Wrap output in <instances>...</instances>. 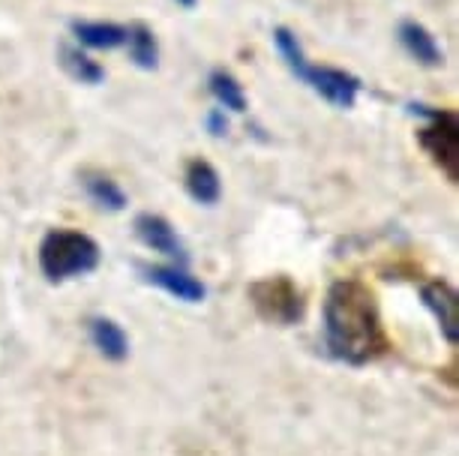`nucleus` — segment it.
I'll list each match as a JSON object with an SVG mask.
<instances>
[{
  "instance_id": "nucleus-7",
  "label": "nucleus",
  "mask_w": 459,
  "mask_h": 456,
  "mask_svg": "<svg viewBox=\"0 0 459 456\" xmlns=\"http://www.w3.org/2000/svg\"><path fill=\"white\" fill-rule=\"evenodd\" d=\"M135 235L147 249L166 255L171 264H186L189 262L184 240L178 237V228L171 226L166 217H160V213H138Z\"/></svg>"
},
{
  "instance_id": "nucleus-13",
  "label": "nucleus",
  "mask_w": 459,
  "mask_h": 456,
  "mask_svg": "<svg viewBox=\"0 0 459 456\" xmlns=\"http://www.w3.org/2000/svg\"><path fill=\"white\" fill-rule=\"evenodd\" d=\"M82 186L84 193H88V199L97 204L102 211H111V213H120L126 208V193L120 189L117 180H111L108 175H102V171H84L82 175Z\"/></svg>"
},
{
  "instance_id": "nucleus-18",
  "label": "nucleus",
  "mask_w": 459,
  "mask_h": 456,
  "mask_svg": "<svg viewBox=\"0 0 459 456\" xmlns=\"http://www.w3.org/2000/svg\"><path fill=\"white\" fill-rule=\"evenodd\" d=\"M175 4L180 6V10H195V6H198V0H175Z\"/></svg>"
},
{
  "instance_id": "nucleus-4",
  "label": "nucleus",
  "mask_w": 459,
  "mask_h": 456,
  "mask_svg": "<svg viewBox=\"0 0 459 456\" xmlns=\"http://www.w3.org/2000/svg\"><path fill=\"white\" fill-rule=\"evenodd\" d=\"M249 300H253L255 313L271 324L291 328L303 318V295L289 277H267L249 286Z\"/></svg>"
},
{
  "instance_id": "nucleus-12",
  "label": "nucleus",
  "mask_w": 459,
  "mask_h": 456,
  "mask_svg": "<svg viewBox=\"0 0 459 456\" xmlns=\"http://www.w3.org/2000/svg\"><path fill=\"white\" fill-rule=\"evenodd\" d=\"M73 37L82 42L84 48L111 51L126 46L129 28L117 22H73Z\"/></svg>"
},
{
  "instance_id": "nucleus-11",
  "label": "nucleus",
  "mask_w": 459,
  "mask_h": 456,
  "mask_svg": "<svg viewBox=\"0 0 459 456\" xmlns=\"http://www.w3.org/2000/svg\"><path fill=\"white\" fill-rule=\"evenodd\" d=\"M184 184H186V193L189 199L204 204V208H213L220 204L222 199V180H220V171H216L207 159H193L186 166V175H184Z\"/></svg>"
},
{
  "instance_id": "nucleus-1",
  "label": "nucleus",
  "mask_w": 459,
  "mask_h": 456,
  "mask_svg": "<svg viewBox=\"0 0 459 456\" xmlns=\"http://www.w3.org/2000/svg\"><path fill=\"white\" fill-rule=\"evenodd\" d=\"M325 342L331 357L367 366L391 348L381 328L376 295L358 280H340L325 297Z\"/></svg>"
},
{
  "instance_id": "nucleus-14",
  "label": "nucleus",
  "mask_w": 459,
  "mask_h": 456,
  "mask_svg": "<svg viewBox=\"0 0 459 456\" xmlns=\"http://www.w3.org/2000/svg\"><path fill=\"white\" fill-rule=\"evenodd\" d=\"M60 66H64V73L69 79L79 84H102V79H106L102 64H97L88 51H82L75 46H60Z\"/></svg>"
},
{
  "instance_id": "nucleus-10",
  "label": "nucleus",
  "mask_w": 459,
  "mask_h": 456,
  "mask_svg": "<svg viewBox=\"0 0 459 456\" xmlns=\"http://www.w3.org/2000/svg\"><path fill=\"white\" fill-rule=\"evenodd\" d=\"M88 337L93 342V348H97L106 360H115V364H120V360L129 357V337H126V331L115 322V318L93 315L88 322Z\"/></svg>"
},
{
  "instance_id": "nucleus-9",
  "label": "nucleus",
  "mask_w": 459,
  "mask_h": 456,
  "mask_svg": "<svg viewBox=\"0 0 459 456\" xmlns=\"http://www.w3.org/2000/svg\"><path fill=\"white\" fill-rule=\"evenodd\" d=\"M400 42L405 48V55L411 60H418L420 66H429V70H436V66L445 64V51H441L438 39L432 37L429 28H423L420 22H403L400 24Z\"/></svg>"
},
{
  "instance_id": "nucleus-2",
  "label": "nucleus",
  "mask_w": 459,
  "mask_h": 456,
  "mask_svg": "<svg viewBox=\"0 0 459 456\" xmlns=\"http://www.w3.org/2000/svg\"><path fill=\"white\" fill-rule=\"evenodd\" d=\"M100 244L84 231L55 228L39 244V271L48 282L88 277L100 268Z\"/></svg>"
},
{
  "instance_id": "nucleus-3",
  "label": "nucleus",
  "mask_w": 459,
  "mask_h": 456,
  "mask_svg": "<svg viewBox=\"0 0 459 456\" xmlns=\"http://www.w3.org/2000/svg\"><path fill=\"white\" fill-rule=\"evenodd\" d=\"M418 115L427 117V124L418 129V142L427 151V157L436 162L441 175H447L450 184H459V120L454 111L418 106Z\"/></svg>"
},
{
  "instance_id": "nucleus-6",
  "label": "nucleus",
  "mask_w": 459,
  "mask_h": 456,
  "mask_svg": "<svg viewBox=\"0 0 459 456\" xmlns=\"http://www.w3.org/2000/svg\"><path fill=\"white\" fill-rule=\"evenodd\" d=\"M138 271H142L144 282L162 288L171 297L184 300V304H202L207 297V286L186 271V264H142Z\"/></svg>"
},
{
  "instance_id": "nucleus-8",
  "label": "nucleus",
  "mask_w": 459,
  "mask_h": 456,
  "mask_svg": "<svg viewBox=\"0 0 459 456\" xmlns=\"http://www.w3.org/2000/svg\"><path fill=\"white\" fill-rule=\"evenodd\" d=\"M420 297H423V306L436 315L441 337H445L450 346H456L459 342V295H456V288L445 280H429L420 286Z\"/></svg>"
},
{
  "instance_id": "nucleus-15",
  "label": "nucleus",
  "mask_w": 459,
  "mask_h": 456,
  "mask_svg": "<svg viewBox=\"0 0 459 456\" xmlns=\"http://www.w3.org/2000/svg\"><path fill=\"white\" fill-rule=\"evenodd\" d=\"M207 88H211L216 106L222 111H235V115H244L247 111V93L244 84H240L235 75L225 70H213L211 79H207Z\"/></svg>"
},
{
  "instance_id": "nucleus-17",
  "label": "nucleus",
  "mask_w": 459,
  "mask_h": 456,
  "mask_svg": "<svg viewBox=\"0 0 459 456\" xmlns=\"http://www.w3.org/2000/svg\"><path fill=\"white\" fill-rule=\"evenodd\" d=\"M207 129H211V135H216V139H222V135H229V117H225L222 108H211L204 117Z\"/></svg>"
},
{
  "instance_id": "nucleus-5",
  "label": "nucleus",
  "mask_w": 459,
  "mask_h": 456,
  "mask_svg": "<svg viewBox=\"0 0 459 456\" xmlns=\"http://www.w3.org/2000/svg\"><path fill=\"white\" fill-rule=\"evenodd\" d=\"M294 79H300L303 84H309L325 102H331L333 108H351L360 97V79L336 66H313L307 64L294 73Z\"/></svg>"
},
{
  "instance_id": "nucleus-16",
  "label": "nucleus",
  "mask_w": 459,
  "mask_h": 456,
  "mask_svg": "<svg viewBox=\"0 0 459 456\" xmlns=\"http://www.w3.org/2000/svg\"><path fill=\"white\" fill-rule=\"evenodd\" d=\"M126 46H129V57H133V64L138 70H157L160 42H157V33L147 28V24H133V28H129Z\"/></svg>"
}]
</instances>
